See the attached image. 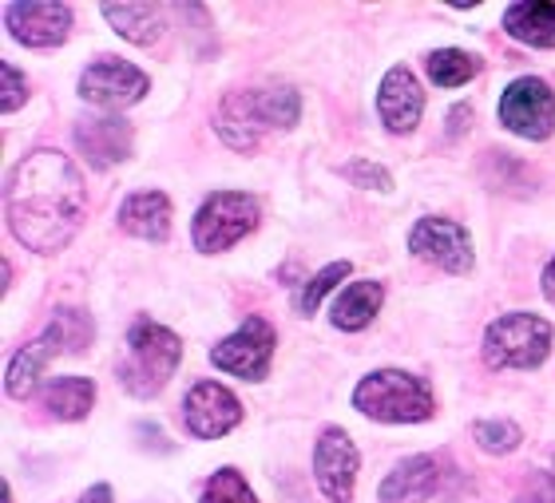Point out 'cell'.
<instances>
[{
  "mask_svg": "<svg viewBox=\"0 0 555 503\" xmlns=\"http://www.w3.org/2000/svg\"><path fill=\"white\" fill-rule=\"evenodd\" d=\"M274 357V330L267 318H246V325L234 337L210 349V361L222 373H234L243 381H262Z\"/></svg>",
  "mask_w": 555,
  "mask_h": 503,
  "instance_id": "52a82bcc",
  "label": "cell"
},
{
  "mask_svg": "<svg viewBox=\"0 0 555 503\" xmlns=\"http://www.w3.org/2000/svg\"><path fill=\"white\" fill-rule=\"evenodd\" d=\"M80 503H112V488H104V483H100V488H92V492L83 495Z\"/></svg>",
  "mask_w": 555,
  "mask_h": 503,
  "instance_id": "4dcf8cb0",
  "label": "cell"
},
{
  "mask_svg": "<svg viewBox=\"0 0 555 503\" xmlns=\"http://www.w3.org/2000/svg\"><path fill=\"white\" fill-rule=\"evenodd\" d=\"M104 16L131 44H151L163 33V4H104Z\"/></svg>",
  "mask_w": 555,
  "mask_h": 503,
  "instance_id": "ffe728a7",
  "label": "cell"
},
{
  "mask_svg": "<svg viewBox=\"0 0 555 503\" xmlns=\"http://www.w3.org/2000/svg\"><path fill=\"white\" fill-rule=\"evenodd\" d=\"M186 428L198 436V440H219L234 428V424L243 421V404L234 397L231 389H222L215 381H203L191 389L186 397Z\"/></svg>",
  "mask_w": 555,
  "mask_h": 503,
  "instance_id": "8fae6325",
  "label": "cell"
},
{
  "mask_svg": "<svg viewBox=\"0 0 555 503\" xmlns=\"http://www.w3.org/2000/svg\"><path fill=\"white\" fill-rule=\"evenodd\" d=\"M203 503H258V500H255V492L246 488V480L238 472L222 468V472H215V480L207 483Z\"/></svg>",
  "mask_w": 555,
  "mask_h": 503,
  "instance_id": "cb8c5ba5",
  "label": "cell"
},
{
  "mask_svg": "<svg viewBox=\"0 0 555 503\" xmlns=\"http://www.w3.org/2000/svg\"><path fill=\"white\" fill-rule=\"evenodd\" d=\"M60 345L68 349V341H64V333H60V325L52 321L44 337H36L33 345H24L21 353L12 357L9 377H4V389H9V397H16V401H24V397H33V392H36V381H40V373L48 369V361H52V357L60 353Z\"/></svg>",
  "mask_w": 555,
  "mask_h": 503,
  "instance_id": "9a60e30c",
  "label": "cell"
},
{
  "mask_svg": "<svg viewBox=\"0 0 555 503\" xmlns=\"http://www.w3.org/2000/svg\"><path fill=\"white\" fill-rule=\"evenodd\" d=\"M301 115V100L294 88H262V92H234L219 107V136L231 147L246 151L278 127H294Z\"/></svg>",
  "mask_w": 555,
  "mask_h": 503,
  "instance_id": "7a4b0ae2",
  "label": "cell"
},
{
  "mask_svg": "<svg viewBox=\"0 0 555 503\" xmlns=\"http://www.w3.org/2000/svg\"><path fill=\"white\" fill-rule=\"evenodd\" d=\"M500 124L524 139H547L555 124V95L544 80L524 76L500 95Z\"/></svg>",
  "mask_w": 555,
  "mask_h": 503,
  "instance_id": "ba28073f",
  "label": "cell"
},
{
  "mask_svg": "<svg viewBox=\"0 0 555 503\" xmlns=\"http://www.w3.org/2000/svg\"><path fill=\"white\" fill-rule=\"evenodd\" d=\"M377 112H382L389 131H413L421 112H425V92L409 68H393L382 80V95H377Z\"/></svg>",
  "mask_w": 555,
  "mask_h": 503,
  "instance_id": "5bb4252c",
  "label": "cell"
},
{
  "mask_svg": "<svg viewBox=\"0 0 555 503\" xmlns=\"http://www.w3.org/2000/svg\"><path fill=\"white\" fill-rule=\"evenodd\" d=\"M179 357H183V341L171 330H163L155 321H139L128 333V357L119 365V381L135 397H155L179 369Z\"/></svg>",
  "mask_w": 555,
  "mask_h": 503,
  "instance_id": "3957f363",
  "label": "cell"
},
{
  "mask_svg": "<svg viewBox=\"0 0 555 503\" xmlns=\"http://www.w3.org/2000/svg\"><path fill=\"white\" fill-rule=\"evenodd\" d=\"M95 401V385L83 377H60L44 389V404L52 416L60 421H80L83 412L92 409Z\"/></svg>",
  "mask_w": 555,
  "mask_h": 503,
  "instance_id": "7402d4cb",
  "label": "cell"
},
{
  "mask_svg": "<svg viewBox=\"0 0 555 503\" xmlns=\"http://www.w3.org/2000/svg\"><path fill=\"white\" fill-rule=\"evenodd\" d=\"M313 476L322 483V492L334 503H346L353 495V476H358V448L341 428H330V433L318 440L313 448Z\"/></svg>",
  "mask_w": 555,
  "mask_h": 503,
  "instance_id": "7c38bea8",
  "label": "cell"
},
{
  "mask_svg": "<svg viewBox=\"0 0 555 503\" xmlns=\"http://www.w3.org/2000/svg\"><path fill=\"white\" fill-rule=\"evenodd\" d=\"M56 325H60V333H64L68 349H83V345L92 341V321L76 318V309H60Z\"/></svg>",
  "mask_w": 555,
  "mask_h": 503,
  "instance_id": "4316f807",
  "label": "cell"
},
{
  "mask_svg": "<svg viewBox=\"0 0 555 503\" xmlns=\"http://www.w3.org/2000/svg\"><path fill=\"white\" fill-rule=\"evenodd\" d=\"M4 21L12 36L28 48H52L60 44L72 28L68 4H44V0H28V4H4Z\"/></svg>",
  "mask_w": 555,
  "mask_h": 503,
  "instance_id": "4fadbf2b",
  "label": "cell"
},
{
  "mask_svg": "<svg viewBox=\"0 0 555 503\" xmlns=\"http://www.w3.org/2000/svg\"><path fill=\"white\" fill-rule=\"evenodd\" d=\"M377 309H382V286L377 282H353L349 289L337 294L334 325L337 330H365Z\"/></svg>",
  "mask_w": 555,
  "mask_h": 503,
  "instance_id": "44dd1931",
  "label": "cell"
},
{
  "mask_svg": "<svg viewBox=\"0 0 555 503\" xmlns=\"http://www.w3.org/2000/svg\"><path fill=\"white\" fill-rule=\"evenodd\" d=\"M353 404L365 416L385 424H413L433 416V392H428V385L421 377L397 373V369H382V373L361 381L358 392H353Z\"/></svg>",
  "mask_w": 555,
  "mask_h": 503,
  "instance_id": "277c9868",
  "label": "cell"
},
{
  "mask_svg": "<svg viewBox=\"0 0 555 503\" xmlns=\"http://www.w3.org/2000/svg\"><path fill=\"white\" fill-rule=\"evenodd\" d=\"M444 480V464L437 456H413L382 483V503H425Z\"/></svg>",
  "mask_w": 555,
  "mask_h": 503,
  "instance_id": "e0dca14e",
  "label": "cell"
},
{
  "mask_svg": "<svg viewBox=\"0 0 555 503\" xmlns=\"http://www.w3.org/2000/svg\"><path fill=\"white\" fill-rule=\"evenodd\" d=\"M349 179L358 186H377V191H389V175L382 171V167H373V163L358 159L353 167H349Z\"/></svg>",
  "mask_w": 555,
  "mask_h": 503,
  "instance_id": "f1b7e54d",
  "label": "cell"
},
{
  "mask_svg": "<svg viewBox=\"0 0 555 503\" xmlns=\"http://www.w3.org/2000/svg\"><path fill=\"white\" fill-rule=\"evenodd\" d=\"M544 294L555 301V258H552V266H547V270H544Z\"/></svg>",
  "mask_w": 555,
  "mask_h": 503,
  "instance_id": "1f68e13d",
  "label": "cell"
},
{
  "mask_svg": "<svg viewBox=\"0 0 555 503\" xmlns=\"http://www.w3.org/2000/svg\"><path fill=\"white\" fill-rule=\"evenodd\" d=\"M552 476H555V464H552Z\"/></svg>",
  "mask_w": 555,
  "mask_h": 503,
  "instance_id": "d6a6232c",
  "label": "cell"
},
{
  "mask_svg": "<svg viewBox=\"0 0 555 503\" xmlns=\"http://www.w3.org/2000/svg\"><path fill=\"white\" fill-rule=\"evenodd\" d=\"M552 349V325L535 313H508L488 325L485 361L492 369H535Z\"/></svg>",
  "mask_w": 555,
  "mask_h": 503,
  "instance_id": "5b68a950",
  "label": "cell"
},
{
  "mask_svg": "<svg viewBox=\"0 0 555 503\" xmlns=\"http://www.w3.org/2000/svg\"><path fill=\"white\" fill-rule=\"evenodd\" d=\"M258 227V203L238 191H219L203 203L195 215V246L198 250H231L234 242Z\"/></svg>",
  "mask_w": 555,
  "mask_h": 503,
  "instance_id": "8992f818",
  "label": "cell"
},
{
  "mask_svg": "<svg viewBox=\"0 0 555 503\" xmlns=\"http://www.w3.org/2000/svg\"><path fill=\"white\" fill-rule=\"evenodd\" d=\"M9 227L28 250L52 254L68 246L88 215V191L80 171L60 151H33L9 179Z\"/></svg>",
  "mask_w": 555,
  "mask_h": 503,
  "instance_id": "6da1fadb",
  "label": "cell"
},
{
  "mask_svg": "<svg viewBox=\"0 0 555 503\" xmlns=\"http://www.w3.org/2000/svg\"><path fill=\"white\" fill-rule=\"evenodd\" d=\"M76 147L92 167H116L131 155V127L124 119H83L76 127Z\"/></svg>",
  "mask_w": 555,
  "mask_h": 503,
  "instance_id": "2e32d148",
  "label": "cell"
},
{
  "mask_svg": "<svg viewBox=\"0 0 555 503\" xmlns=\"http://www.w3.org/2000/svg\"><path fill=\"white\" fill-rule=\"evenodd\" d=\"M0 80H4V100H0V107H4V112H16V107H21L24 103V80H21V72L12 68L9 60H4V64H0Z\"/></svg>",
  "mask_w": 555,
  "mask_h": 503,
  "instance_id": "83f0119b",
  "label": "cell"
},
{
  "mask_svg": "<svg viewBox=\"0 0 555 503\" xmlns=\"http://www.w3.org/2000/svg\"><path fill=\"white\" fill-rule=\"evenodd\" d=\"M480 72V64H476L468 52H456V48H444V52H433L428 56V76L440 83V88H461V83H468Z\"/></svg>",
  "mask_w": 555,
  "mask_h": 503,
  "instance_id": "603a6c76",
  "label": "cell"
},
{
  "mask_svg": "<svg viewBox=\"0 0 555 503\" xmlns=\"http://www.w3.org/2000/svg\"><path fill=\"white\" fill-rule=\"evenodd\" d=\"M346 274H349V262H334V266H325L322 274H313L310 282H306V289L298 294L301 313H313V309H318V301H322V294H330V289H334Z\"/></svg>",
  "mask_w": 555,
  "mask_h": 503,
  "instance_id": "d4e9b609",
  "label": "cell"
},
{
  "mask_svg": "<svg viewBox=\"0 0 555 503\" xmlns=\"http://www.w3.org/2000/svg\"><path fill=\"white\" fill-rule=\"evenodd\" d=\"M147 92V76L116 56H100L92 68L80 76V95L95 107H128V103L143 100Z\"/></svg>",
  "mask_w": 555,
  "mask_h": 503,
  "instance_id": "30bf717a",
  "label": "cell"
},
{
  "mask_svg": "<svg viewBox=\"0 0 555 503\" xmlns=\"http://www.w3.org/2000/svg\"><path fill=\"white\" fill-rule=\"evenodd\" d=\"M508 36L532 48H555V4L552 0H520L504 12Z\"/></svg>",
  "mask_w": 555,
  "mask_h": 503,
  "instance_id": "d6986e66",
  "label": "cell"
},
{
  "mask_svg": "<svg viewBox=\"0 0 555 503\" xmlns=\"http://www.w3.org/2000/svg\"><path fill=\"white\" fill-rule=\"evenodd\" d=\"M476 440L485 452H512L520 444V428L512 421H480L476 424Z\"/></svg>",
  "mask_w": 555,
  "mask_h": 503,
  "instance_id": "484cf974",
  "label": "cell"
},
{
  "mask_svg": "<svg viewBox=\"0 0 555 503\" xmlns=\"http://www.w3.org/2000/svg\"><path fill=\"white\" fill-rule=\"evenodd\" d=\"M520 503H555V476L552 472L535 476V480L528 483V492L520 495Z\"/></svg>",
  "mask_w": 555,
  "mask_h": 503,
  "instance_id": "f546056e",
  "label": "cell"
},
{
  "mask_svg": "<svg viewBox=\"0 0 555 503\" xmlns=\"http://www.w3.org/2000/svg\"><path fill=\"white\" fill-rule=\"evenodd\" d=\"M119 227L131 230L135 238L163 242L167 230H171V203L159 195V191H139L128 203L119 206Z\"/></svg>",
  "mask_w": 555,
  "mask_h": 503,
  "instance_id": "ac0fdd59",
  "label": "cell"
},
{
  "mask_svg": "<svg viewBox=\"0 0 555 503\" xmlns=\"http://www.w3.org/2000/svg\"><path fill=\"white\" fill-rule=\"evenodd\" d=\"M409 250L425 262L449 270V274H468L473 266V246H468V230L452 218H421L409 234Z\"/></svg>",
  "mask_w": 555,
  "mask_h": 503,
  "instance_id": "9c48e42d",
  "label": "cell"
}]
</instances>
